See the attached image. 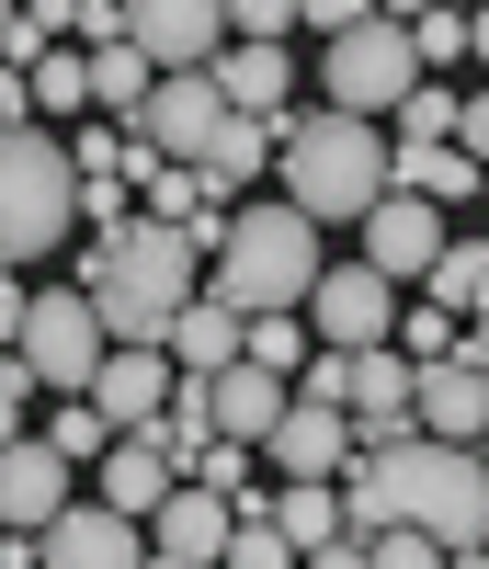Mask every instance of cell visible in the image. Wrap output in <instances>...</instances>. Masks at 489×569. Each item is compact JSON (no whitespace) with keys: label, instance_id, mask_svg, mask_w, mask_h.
<instances>
[{"label":"cell","instance_id":"cell-17","mask_svg":"<svg viewBox=\"0 0 489 569\" xmlns=\"http://www.w3.org/2000/svg\"><path fill=\"white\" fill-rule=\"evenodd\" d=\"M103 501H114V512H137V525H160V512L182 501V456H171L160 433H126V445L103 456Z\"/></svg>","mask_w":489,"mask_h":569},{"label":"cell","instance_id":"cell-11","mask_svg":"<svg viewBox=\"0 0 489 569\" xmlns=\"http://www.w3.org/2000/svg\"><path fill=\"white\" fill-rule=\"evenodd\" d=\"M69 490H80V467L46 445V433H12V456H0V512H12V536H58L69 512H80Z\"/></svg>","mask_w":489,"mask_h":569},{"label":"cell","instance_id":"cell-12","mask_svg":"<svg viewBox=\"0 0 489 569\" xmlns=\"http://www.w3.org/2000/svg\"><path fill=\"white\" fill-rule=\"evenodd\" d=\"M262 467H273V479L285 490H297V479H353V410H330V399H297V410H285V433L262 445Z\"/></svg>","mask_w":489,"mask_h":569},{"label":"cell","instance_id":"cell-3","mask_svg":"<svg viewBox=\"0 0 489 569\" xmlns=\"http://www.w3.org/2000/svg\"><path fill=\"white\" fill-rule=\"evenodd\" d=\"M399 194V137H376L365 114H285V206H308L319 228H365Z\"/></svg>","mask_w":489,"mask_h":569},{"label":"cell","instance_id":"cell-16","mask_svg":"<svg viewBox=\"0 0 489 569\" xmlns=\"http://www.w3.org/2000/svg\"><path fill=\"white\" fill-rule=\"evenodd\" d=\"M206 399H217V445H251V456L285 433V410H297V388H285L273 365H228Z\"/></svg>","mask_w":489,"mask_h":569},{"label":"cell","instance_id":"cell-34","mask_svg":"<svg viewBox=\"0 0 489 569\" xmlns=\"http://www.w3.org/2000/svg\"><path fill=\"white\" fill-rule=\"evenodd\" d=\"M456 149H467V160L489 171V91H467V137H456Z\"/></svg>","mask_w":489,"mask_h":569},{"label":"cell","instance_id":"cell-23","mask_svg":"<svg viewBox=\"0 0 489 569\" xmlns=\"http://www.w3.org/2000/svg\"><path fill=\"white\" fill-rule=\"evenodd\" d=\"M478 182H489V171H478L467 149H399V194H421V206H445V217H456V206L478 194Z\"/></svg>","mask_w":489,"mask_h":569},{"label":"cell","instance_id":"cell-19","mask_svg":"<svg viewBox=\"0 0 489 569\" xmlns=\"http://www.w3.org/2000/svg\"><path fill=\"white\" fill-rule=\"evenodd\" d=\"M217 91H228V103L239 114H285V103H297V46H228V58H217Z\"/></svg>","mask_w":489,"mask_h":569},{"label":"cell","instance_id":"cell-13","mask_svg":"<svg viewBox=\"0 0 489 569\" xmlns=\"http://www.w3.org/2000/svg\"><path fill=\"white\" fill-rule=\"evenodd\" d=\"M149 547H160V569H228V547H239V501H217L206 479H182V501L149 525Z\"/></svg>","mask_w":489,"mask_h":569},{"label":"cell","instance_id":"cell-22","mask_svg":"<svg viewBox=\"0 0 489 569\" xmlns=\"http://www.w3.org/2000/svg\"><path fill=\"white\" fill-rule=\"evenodd\" d=\"M273 525L297 536V558H319L353 536V501H330V479H297V490H273Z\"/></svg>","mask_w":489,"mask_h":569},{"label":"cell","instance_id":"cell-27","mask_svg":"<svg viewBox=\"0 0 489 569\" xmlns=\"http://www.w3.org/2000/svg\"><path fill=\"white\" fill-rule=\"evenodd\" d=\"M46 445H58V456L80 467V456H114L126 433H114V421H103V410H91V399H58V421H46Z\"/></svg>","mask_w":489,"mask_h":569},{"label":"cell","instance_id":"cell-10","mask_svg":"<svg viewBox=\"0 0 489 569\" xmlns=\"http://www.w3.org/2000/svg\"><path fill=\"white\" fill-rule=\"evenodd\" d=\"M445 251H456V217L421 206V194H387V206L365 217V262H376L387 284H432V273H445Z\"/></svg>","mask_w":489,"mask_h":569},{"label":"cell","instance_id":"cell-6","mask_svg":"<svg viewBox=\"0 0 489 569\" xmlns=\"http://www.w3.org/2000/svg\"><path fill=\"white\" fill-rule=\"evenodd\" d=\"M12 353L58 399H91L103 365H114V330H103V308H91V284H46V297H12Z\"/></svg>","mask_w":489,"mask_h":569},{"label":"cell","instance_id":"cell-35","mask_svg":"<svg viewBox=\"0 0 489 569\" xmlns=\"http://www.w3.org/2000/svg\"><path fill=\"white\" fill-rule=\"evenodd\" d=\"M308 569H376V558H365V536H341V547H319Z\"/></svg>","mask_w":489,"mask_h":569},{"label":"cell","instance_id":"cell-4","mask_svg":"<svg viewBox=\"0 0 489 569\" xmlns=\"http://www.w3.org/2000/svg\"><path fill=\"white\" fill-rule=\"evenodd\" d=\"M319 217L308 206H239L228 240H217V308L239 319H308L319 297Z\"/></svg>","mask_w":489,"mask_h":569},{"label":"cell","instance_id":"cell-39","mask_svg":"<svg viewBox=\"0 0 489 569\" xmlns=\"http://www.w3.org/2000/svg\"><path fill=\"white\" fill-rule=\"evenodd\" d=\"M478 206H489V182H478Z\"/></svg>","mask_w":489,"mask_h":569},{"label":"cell","instance_id":"cell-7","mask_svg":"<svg viewBox=\"0 0 489 569\" xmlns=\"http://www.w3.org/2000/svg\"><path fill=\"white\" fill-rule=\"evenodd\" d=\"M421 80H432V69H421V46H410L399 12H376L365 34L319 46V103H330V114H365V126H376V114H399Z\"/></svg>","mask_w":489,"mask_h":569},{"label":"cell","instance_id":"cell-26","mask_svg":"<svg viewBox=\"0 0 489 569\" xmlns=\"http://www.w3.org/2000/svg\"><path fill=\"white\" fill-rule=\"evenodd\" d=\"M399 353H410L421 376H432V365H456V353H467V319H456V308H432V297H421V308L399 319Z\"/></svg>","mask_w":489,"mask_h":569},{"label":"cell","instance_id":"cell-18","mask_svg":"<svg viewBox=\"0 0 489 569\" xmlns=\"http://www.w3.org/2000/svg\"><path fill=\"white\" fill-rule=\"evenodd\" d=\"M421 433L478 456V433H489V376H478V365H432V376H421Z\"/></svg>","mask_w":489,"mask_h":569},{"label":"cell","instance_id":"cell-24","mask_svg":"<svg viewBox=\"0 0 489 569\" xmlns=\"http://www.w3.org/2000/svg\"><path fill=\"white\" fill-rule=\"evenodd\" d=\"M387 137H399V149H456V137H467V103H456L445 80H421L410 103H399V126H387Z\"/></svg>","mask_w":489,"mask_h":569},{"label":"cell","instance_id":"cell-36","mask_svg":"<svg viewBox=\"0 0 489 569\" xmlns=\"http://www.w3.org/2000/svg\"><path fill=\"white\" fill-rule=\"evenodd\" d=\"M467 23H478V58H489V12H467Z\"/></svg>","mask_w":489,"mask_h":569},{"label":"cell","instance_id":"cell-1","mask_svg":"<svg viewBox=\"0 0 489 569\" xmlns=\"http://www.w3.org/2000/svg\"><path fill=\"white\" fill-rule=\"evenodd\" d=\"M353 536H432L445 558H489V467L467 456V445H432V433H410V445H376L365 467H353Z\"/></svg>","mask_w":489,"mask_h":569},{"label":"cell","instance_id":"cell-33","mask_svg":"<svg viewBox=\"0 0 489 569\" xmlns=\"http://www.w3.org/2000/svg\"><path fill=\"white\" fill-rule=\"evenodd\" d=\"M365 23H376L365 0H308V34H319V46H341V34H365Z\"/></svg>","mask_w":489,"mask_h":569},{"label":"cell","instance_id":"cell-9","mask_svg":"<svg viewBox=\"0 0 489 569\" xmlns=\"http://www.w3.org/2000/svg\"><path fill=\"white\" fill-rule=\"evenodd\" d=\"M228 126H239V103L217 91V69H206V80H160V103H149V126H137V137H149L171 171H206V160L228 149Z\"/></svg>","mask_w":489,"mask_h":569},{"label":"cell","instance_id":"cell-2","mask_svg":"<svg viewBox=\"0 0 489 569\" xmlns=\"http://www.w3.org/2000/svg\"><path fill=\"white\" fill-rule=\"evenodd\" d=\"M206 273H217L206 240H193V228H160L149 206H137L126 240H91L80 251V284H91V308H103L114 353H171L182 308H206Z\"/></svg>","mask_w":489,"mask_h":569},{"label":"cell","instance_id":"cell-21","mask_svg":"<svg viewBox=\"0 0 489 569\" xmlns=\"http://www.w3.org/2000/svg\"><path fill=\"white\" fill-rule=\"evenodd\" d=\"M34 80V126H58V137H80V114H103V80H91V58H46V69H23Z\"/></svg>","mask_w":489,"mask_h":569},{"label":"cell","instance_id":"cell-32","mask_svg":"<svg viewBox=\"0 0 489 569\" xmlns=\"http://www.w3.org/2000/svg\"><path fill=\"white\" fill-rule=\"evenodd\" d=\"M365 558H376V569H456L445 547H432V536H410V525H399V536H365Z\"/></svg>","mask_w":489,"mask_h":569},{"label":"cell","instance_id":"cell-37","mask_svg":"<svg viewBox=\"0 0 489 569\" xmlns=\"http://www.w3.org/2000/svg\"><path fill=\"white\" fill-rule=\"evenodd\" d=\"M456 569H489V558H456Z\"/></svg>","mask_w":489,"mask_h":569},{"label":"cell","instance_id":"cell-15","mask_svg":"<svg viewBox=\"0 0 489 569\" xmlns=\"http://www.w3.org/2000/svg\"><path fill=\"white\" fill-rule=\"evenodd\" d=\"M46 569H160V547H137V512L80 501L58 536H46Z\"/></svg>","mask_w":489,"mask_h":569},{"label":"cell","instance_id":"cell-5","mask_svg":"<svg viewBox=\"0 0 489 569\" xmlns=\"http://www.w3.org/2000/svg\"><path fill=\"white\" fill-rule=\"evenodd\" d=\"M69 228H91V182L69 160V137L58 126H12L0 137V251L34 273V262H58Z\"/></svg>","mask_w":489,"mask_h":569},{"label":"cell","instance_id":"cell-25","mask_svg":"<svg viewBox=\"0 0 489 569\" xmlns=\"http://www.w3.org/2000/svg\"><path fill=\"white\" fill-rule=\"evenodd\" d=\"M262 160H285V114H273V126H262V114H239V126H228V149H217L206 171H217V194H239Z\"/></svg>","mask_w":489,"mask_h":569},{"label":"cell","instance_id":"cell-20","mask_svg":"<svg viewBox=\"0 0 489 569\" xmlns=\"http://www.w3.org/2000/svg\"><path fill=\"white\" fill-rule=\"evenodd\" d=\"M171 365L217 388L228 365H251V319H239V308H217V297H206V308H182V330H171Z\"/></svg>","mask_w":489,"mask_h":569},{"label":"cell","instance_id":"cell-31","mask_svg":"<svg viewBox=\"0 0 489 569\" xmlns=\"http://www.w3.org/2000/svg\"><path fill=\"white\" fill-rule=\"evenodd\" d=\"M239 46H285V34H308V0H239Z\"/></svg>","mask_w":489,"mask_h":569},{"label":"cell","instance_id":"cell-14","mask_svg":"<svg viewBox=\"0 0 489 569\" xmlns=\"http://www.w3.org/2000/svg\"><path fill=\"white\" fill-rule=\"evenodd\" d=\"M171 399H182V365H171V353H114L103 388H91V410H103L114 433H160Z\"/></svg>","mask_w":489,"mask_h":569},{"label":"cell","instance_id":"cell-29","mask_svg":"<svg viewBox=\"0 0 489 569\" xmlns=\"http://www.w3.org/2000/svg\"><path fill=\"white\" fill-rule=\"evenodd\" d=\"M399 23H410V46H421V69L478 58V23H467V12H399Z\"/></svg>","mask_w":489,"mask_h":569},{"label":"cell","instance_id":"cell-38","mask_svg":"<svg viewBox=\"0 0 489 569\" xmlns=\"http://www.w3.org/2000/svg\"><path fill=\"white\" fill-rule=\"evenodd\" d=\"M478 467H489V433H478Z\"/></svg>","mask_w":489,"mask_h":569},{"label":"cell","instance_id":"cell-30","mask_svg":"<svg viewBox=\"0 0 489 569\" xmlns=\"http://www.w3.org/2000/svg\"><path fill=\"white\" fill-rule=\"evenodd\" d=\"M228 569H308V558H297V536H285L273 512H251V525H239V547H228Z\"/></svg>","mask_w":489,"mask_h":569},{"label":"cell","instance_id":"cell-28","mask_svg":"<svg viewBox=\"0 0 489 569\" xmlns=\"http://www.w3.org/2000/svg\"><path fill=\"white\" fill-rule=\"evenodd\" d=\"M251 365L308 376V365H319V330H308V319H251Z\"/></svg>","mask_w":489,"mask_h":569},{"label":"cell","instance_id":"cell-8","mask_svg":"<svg viewBox=\"0 0 489 569\" xmlns=\"http://www.w3.org/2000/svg\"><path fill=\"white\" fill-rule=\"evenodd\" d=\"M399 284H387L376 262H330L319 273V297H308V330H319V353H399Z\"/></svg>","mask_w":489,"mask_h":569}]
</instances>
